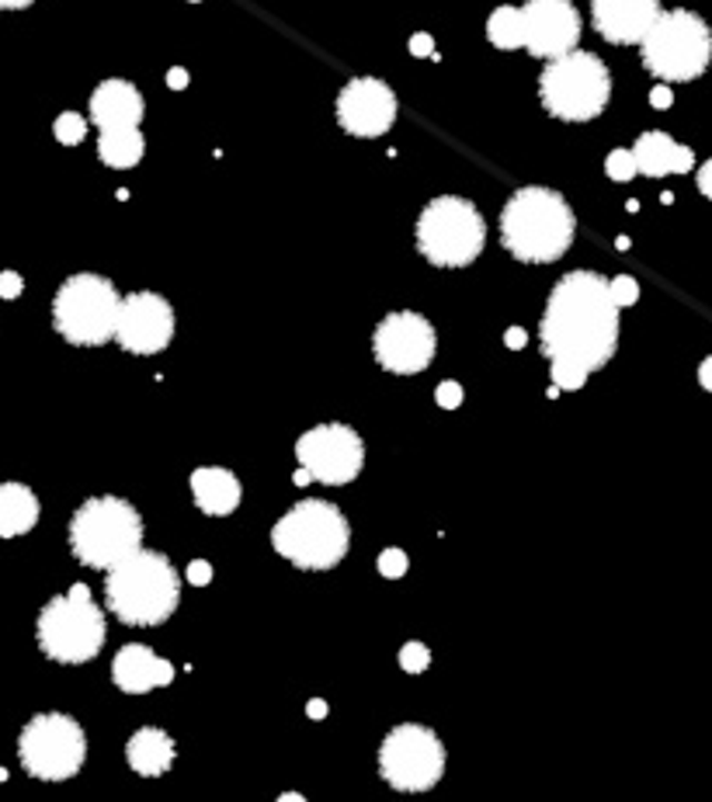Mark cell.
<instances>
[{
  "instance_id": "obj_1",
  "label": "cell",
  "mask_w": 712,
  "mask_h": 802,
  "mask_svg": "<svg viewBox=\"0 0 712 802\" xmlns=\"http://www.w3.org/2000/svg\"><path fill=\"white\" fill-rule=\"evenodd\" d=\"M538 337L550 362L577 365L587 376L605 368L619 348V306L609 281L594 271L563 275L550 293Z\"/></svg>"
},
{
  "instance_id": "obj_2",
  "label": "cell",
  "mask_w": 712,
  "mask_h": 802,
  "mask_svg": "<svg viewBox=\"0 0 712 802\" xmlns=\"http://www.w3.org/2000/svg\"><path fill=\"white\" fill-rule=\"evenodd\" d=\"M574 212L553 188H518L501 212V240L525 265H550L574 244Z\"/></svg>"
},
{
  "instance_id": "obj_3",
  "label": "cell",
  "mask_w": 712,
  "mask_h": 802,
  "mask_svg": "<svg viewBox=\"0 0 712 802\" xmlns=\"http://www.w3.org/2000/svg\"><path fill=\"white\" fill-rule=\"evenodd\" d=\"M105 605L126 625H160L181 601V577L167 556L136 549L105 570Z\"/></svg>"
},
{
  "instance_id": "obj_4",
  "label": "cell",
  "mask_w": 712,
  "mask_h": 802,
  "mask_svg": "<svg viewBox=\"0 0 712 802\" xmlns=\"http://www.w3.org/2000/svg\"><path fill=\"white\" fill-rule=\"evenodd\" d=\"M142 546V518L122 497H91L70 518V549L77 563L111 570Z\"/></svg>"
},
{
  "instance_id": "obj_5",
  "label": "cell",
  "mask_w": 712,
  "mask_h": 802,
  "mask_svg": "<svg viewBox=\"0 0 712 802\" xmlns=\"http://www.w3.org/2000/svg\"><path fill=\"white\" fill-rule=\"evenodd\" d=\"M348 522L327 501H299L271 528V546L278 556L299 570H330L348 556Z\"/></svg>"
},
{
  "instance_id": "obj_6",
  "label": "cell",
  "mask_w": 712,
  "mask_h": 802,
  "mask_svg": "<svg viewBox=\"0 0 712 802\" xmlns=\"http://www.w3.org/2000/svg\"><path fill=\"white\" fill-rule=\"evenodd\" d=\"M39 646L56 664H88L105 646V612L91 601V591L73 584L67 594L52 597L36 622Z\"/></svg>"
},
{
  "instance_id": "obj_7",
  "label": "cell",
  "mask_w": 712,
  "mask_h": 802,
  "mask_svg": "<svg viewBox=\"0 0 712 802\" xmlns=\"http://www.w3.org/2000/svg\"><path fill=\"white\" fill-rule=\"evenodd\" d=\"M538 98L563 122H591L612 98V73L594 52L570 49L538 77Z\"/></svg>"
},
{
  "instance_id": "obj_8",
  "label": "cell",
  "mask_w": 712,
  "mask_h": 802,
  "mask_svg": "<svg viewBox=\"0 0 712 802\" xmlns=\"http://www.w3.org/2000/svg\"><path fill=\"white\" fill-rule=\"evenodd\" d=\"M487 244V222L469 198L438 195L417 219V250L435 268H466Z\"/></svg>"
},
{
  "instance_id": "obj_9",
  "label": "cell",
  "mask_w": 712,
  "mask_h": 802,
  "mask_svg": "<svg viewBox=\"0 0 712 802\" xmlns=\"http://www.w3.org/2000/svg\"><path fill=\"white\" fill-rule=\"evenodd\" d=\"M643 67L668 83H685L709 70L712 32L692 11H661L640 42Z\"/></svg>"
},
{
  "instance_id": "obj_10",
  "label": "cell",
  "mask_w": 712,
  "mask_h": 802,
  "mask_svg": "<svg viewBox=\"0 0 712 802\" xmlns=\"http://www.w3.org/2000/svg\"><path fill=\"white\" fill-rule=\"evenodd\" d=\"M122 296L101 275H70L52 299V327L70 344L98 348L116 337Z\"/></svg>"
},
{
  "instance_id": "obj_11",
  "label": "cell",
  "mask_w": 712,
  "mask_h": 802,
  "mask_svg": "<svg viewBox=\"0 0 712 802\" xmlns=\"http://www.w3.org/2000/svg\"><path fill=\"white\" fill-rule=\"evenodd\" d=\"M21 768L39 782H67L83 768L88 740L77 720L63 712H42L18 736Z\"/></svg>"
},
{
  "instance_id": "obj_12",
  "label": "cell",
  "mask_w": 712,
  "mask_h": 802,
  "mask_svg": "<svg viewBox=\"0 0 712 802\" xmlns=\"http://www.w3.org/2000/svg\"><path fill=\"white\" fill-rule=\"evenodd\" d=\"M379 775L396 792H427L445 775V747L435 730L404 723L386 733L379 747Z\"/></svg>"
},
{
  "instance_id": "obj_13",
  "label": "cell",
  "mask_w": 712,
  "mask_h": 802,
  "mask_svg": "<svg viewBox=\"0 0 712 802\" xmlns=\"http://www.w3.org/2000/svg\"><path fill=\"white\" fill-rule=\"evenodd\" d=\"M296 458L317 483L345 486L365 466V445L348 424H320L299 435Z\"/></svg>"
},
{
  "instance_id": "obj_14",
  "label": "cell",
  "mask_w": 712,
  "mask_h": 802,
  "mask_svg": "<svg viewBox=\"0 0 712 802\" xmlns=\"http://www.w3.org/2000/svg\"><path fill=\"white\" fill-rule=\"evenodd\" d=\"M435 327L427 324L421 313H389L383 324L376 327L373 352L376 362L393 372V376H417L435 358Z\"/></svg>"
},
{
  "instance_id": "obj_15",
  "label": "cell",
  "mask_w": 712,
  "mask_h": 802,
  "mask_svg": "<svg viewBox=\"0 0 712 802\" xmlns=\"http://www.w3.org/2000/svg\"><path fill=\"white\" fill-rule=\"evenodd\" d=\"M175 337V309L157 293H132L119 306L116 340L129 355H157Z\"/></svg>"
},
{
  "instance_id": "obj_16",
  "label": "cell",
  "mask_w": 712,
  "mask_h": 802,
  "mask_svg": "<svg viewBox=\"0 0 712 802\" xmlns=\"http://www.w3.org/2000/svg\"><path fill=\"white\" fill-rule=\"evenodd\" d=\"M337 122L348 136L376 139L396 122V95L379 77H355L337 95Z\"/></svg>"
},
{
  "instance_id": "obj_17",
  "label": "cell",
  "mask_w": 712,
  "mask_h": 802,
  "mask_svg": "<svg viewBox=\"0 0 712 802\" xmlns=\"http://www.w3.org/2000/svg\"><path fill=\"white\" fill-rule=\"evenodd\" d=\"M522 21L525 49L538 60H556L581 42V14L570 0H528L522 8Z\"/></svg>"
},
{
  "instance_id": "obj_18",
  "label": "cell",
  "mask_w": 712,
  "mask_h": 802,
  "mask_svg": "<svg viewBox=\"0 0 712 802\" xmlns=\"http://www.w3.org/2000/svg\"><path fill=\"white\" fill-rule=\"evenodd\" d=\"M661 14V0H591L594 32L612 46H640Z\"/></svg>"
},
{
  "instance_id": "obj_19",
  "label": "cell",
  "mask_w": 712,
  "mask_h": 802,
  "mask_svg": "<svg viewBox=\"0 0 712 802\" xmlns=\"http://www.w3.org/2000/svg\"><path fill=\"white\" fill-rule=\"evenodd\" d=\"M111 677H116L119 692L126 695H147L154 687H167L175 681V664L157 656L150 646L142 643H132V646H122L116 664H111Z\"/></svg>"
},
{
  "instance_id": "obj_20",
  "label": "cell",
  "mask_w": 712,
  "mask_h": 802,
  "mask_svg": "<svg viewBox=\"0 0 712 802\" xmlns=\"http://www.w3.org/2000/svg\"><path fill=\"white\" fill-rule=\"evenodd\" d=\"M142 95L129 80H105L91 95V122L98 129H129L142 122Z\"/></svg>"
},
{
  "instance_id": "obj_21",
  "label": "cell",
  "mask_w": 712,
  "mask_h": 802,
  "mask_svg": "<svg viewBox=\"0 0 712 802\" xmlns=\"http://www.w3.org/2000/svg\"><path fill=\"white\" fill-rule=\"evenodd\" d=\"M636 175L646 178H668V175H689L695 167V154L674 142L668 132H643L633 147Z\"/></svg>"
},
{
  "instance_id": "obj_22",
  "label": "cell",
  "mask_w": 712,
  "mask_h": 802,
  "mask_svg": "<svg viewBox=\"0 0 712 802\" xmlns=\"http://www.w3.org/2000/svg\"><path fill=\"white\" fill-rule=\"evenodd\" d=\"M126 761H129V768L136 771V775L160 779L170 771V764H175V740H170L164 730L142 726L126 743Z\"/></svg>"
},
{
  "instance_id": "obj_23",
  "label": "cell",
  "mask_w": 712,
  "mask_h": 802,
  "mask_svg": "<svg viewBox=\"0 0 712 802\" xmlns=\"http://www.w3.org/2000/svg\"><path fill=\"white\" fill-rule=\"evenodd\" d=\"M191 497L202 514H212V518H222V514L237 511L240 504V479L230 469H195L191 473Z\"/></svg>"
},
{
  "instance_id": "obj_24",
  "label": "cell",
  "mask_w": 712,
  "mask_h": 802,
  "mask_svg": "<svg viewBox=\"0 0 712 802\" xmlns=\"http://www.w3.org/2000/svg\"><path fill=\"white\" fill-rule=\"evenodd\" d=\"M39 522V497L24 483H0V538H18Z\"/></svg>"
},
{
  "instance_id": "obj_25",
  "label": "cell",
  "mask_w": 712,
  "mask_h": 802,
  "mask_svg": "<svg viewBox=\"0 0 712 802\" xmlns=\"http://www.w3.org/2000/svg\"><path fill=\"white\" fill-rule=\"evenodd\" d=\"M147 154V139H142L139 126H129V129H101V139H98V157L116 167V170H129L142 160Z\"/></svg>"
},
{
  "instance_id": "obj_26",
  "label": "cell",
  "mask_w": 712,
  "mask_h": 802,
  "mask_svg": "<svg viewBox=\"0 0 712 802\" xmlns=\"http://www.w3.org/2000/svg\"><path fill=\"white\" fill-rule=\"evenodd\" d=\"M487 39L497 49H522L525 46V21H522V8H497L487 18Z\"/></svg>"
},
{
  "instance_id": "obj_27",
  "label": "cell",
  "mask_w": 712,
  "mask_h": 802,
  "mask_svg": "<svg viewBox=\"0 0 712 802\" xmlns=\"http://www.w3.org/2000/svg\"><path fill=\"white\" fill-rule=\"evenodd\" d=\"M52 136L60 139L63 147H77V142H83V136H88V119L77 111H63L52 126Z\"/></svg>"
},
{
  "instance_id": "obj_28",
  "label": "cell",
  "mask_w": 712,
  "mask_h": 802,
  "mask_svg": "<svg viewBox=\"0 0 712 802\" xmlns=\"http://www.w3.org/2000/svg\"><path fill=\"white\" fill-rule=\"evenodd\" d=\"M605 170L612 181H633L636 178V160H633V150H612L609 160H605Z\"/></svg>"
},
{
  "instance_id": "obj_29",
  "label": "cell",
  "mask_w": 712,
  "mask_h": 802,
  "mask_svg": "<svg viewBox=\"0 0 712 802\" xmlns=\"http://www.w3.org/2000/svg\"><path fill=\"white\" fill-rule=\"evenodd\" d=\"M587 383V372L577 368V365H566V362H553V386L560 393H570V389H581Z\"/></svg>"
},
{
  "instance_id": "obj_30",
  "label": "cell",
  "mask_w": 712,
  "mask_h": 802,
  "mask_svg": "<svg viewBox=\"0 0 712 802\" xmlns=\"http://www.w3.org/2000/svg\"><path fill=\"white\" fill-rule=\"evenodd\" d=\"M400 667L407 674H424L427 667H432V650H427L424 643H407L400 650Z\"/></svg>"
},
{
  "instance_id": "obj_31",
  "label": "cell",
  "mask_w": 712,
  "mask_h": 802,
  "mask_svg": "<svg viewBox=\"0 0 712 802\" xmlns=\"http://www.w3.org/2000/svg\"><path fill=\"white\" fill-rule=\"evenodd\" d=\"M609 293H612L615 306L622 309V306H633V303L640 299V285H636V278H630V275H619V278L609 281Z\"/></svg>"
},
{
  "instance_id": "obj_32",
  "label": "cell",
  "mask_w": 712,
  "mask_h": 802,
  "mask_svg": "<svg viewBox=\"0 0 712 802\" xmlns=\"http://www.w3.org/2000/svg\"><path fill=\"white\" fill-rule=\"evenodd\" d=\"M376 570L383 573L386 581H400L407 573V553L404 549H386L379 560H376Z\"/></svg>"
},
{
  "instance_id": "obj_33",
  "label": "cell",
  "mask_w": 712,
  "mask_h": 802,
  "mask_svg": "<svg viewBox=\"0 0 712 802\" xmlns=\"http://www.w3.org/2000/svg\"><path fill=\"white\" fill-rule=\"evenodd\" d=\"M435 404L442 407V410H455L463 404V386L459 383H442L438 389H435Z\"/></svg>"
},
{
  "instance_id": "obj_34",
  "label": "cell",
  "mask_w": 712,
  "mask_h": 802,
  "mask_svg": "<svg viewBox=\"0 0 712 802\" xmlns=\"http://www.w3.org/2000/svg\"><path fill=\"white\" fill-rule=\"evenodd\" d=\"M24 293V281L18 271H0V299H18Z\"/></svg>"
},
{
  "instance_id": "obj_35",
  "label": "cell",
  "mask_w": 712,
  "mask_h": 802,
  "mask_svg": "<svg viewBox=\"0 0 712 802\" xmlns=\"http://www.w3.org/2000/svg\"><path fill=\"white\" fill-rule=\"evenodd\" d=\"M212 581V566L206 563V560H195V563H188V584H195V587H206Z\"/></svg>"
},
{
  "instance_id": "obj_36",
  "label": "cell",
  "mask_w": 712,
  "mask_h": 802,
  "mask_svg": "<svg viewBox=\"0 0 712 802\" xmlns=\"http://www.w3.org/2000/svg\"><path fill=\"white\" fill-rule=\"evenodd\" d=\"M411 52H414V56H438V52H435V39L427 36V32L411 36Z\"/></svg>"
},
{
  "instance_id": "obj_37",
  "label": "cell",
  "mask_w": 712,
  "mask_h": 802,
  "mask_svg": "<svg viewBox=\"0 0 712 802\" xmlns=\"http://www.w3.org/2000/svg\"><path fill=\"white\" fill-rule=\"evenodd\" d=\"M671 101H674V95H671L668 83H661V88H653V91H650V105H653V108H661V111H664V108H671Z\"/></svg>"
},
{
  "instance_id": "obj_38",
  "label": "cell",
  "mask_w": 712,
  "mask_h": 802,
  "mask_svg": "<svg viewBox=\"0 0 712 802\" xmlns=\"http://www.w3.org/2000/svg\"><path fill=\"white\" fill-rule=\"evenodd\" d=\"M699 191L705 195V198H712V160H705L702 167H699Z\"/></svg>"
},
{
  "instance_id": "obj_39",
  "label": "cell",
  "mask_w": 712,
  "mask_h": 802,
  "mask_svg": "<svg viewBox=\"0 0 712 802\" xmlns=\"http://www.w3.org/2000/svg\"><path fill=\"white\" fill-rule=\"evenodd\" d=\"M167 88L170 91H185L188 88V70H181V67H175L167 73Z\"/></svg>"
},
{
  "instance_id": "obj_40",
  "label": "cell",
  "mask_w": 712,
  "mask_h": 802,
  "mask_svg": "<svg viewBox=\"0 0 712 802\" xmlns=\"http://www.w3.org/2000/svg\"><path fill=\"white\" fill-rule=\"evenodd\" d=\"M525 340H528V334L522 330V327H511L507 334H504V344L511 352H518V348H525Z\"/></svg>"
},
{
  "instance_id": "obj_41",
  "label": "cell",
  "mask_w": 712,
  "mask_h": 802,
  "mask_svg": "<svg viewBox=\"0 0 712 802\" xmlns=\"http://www.w3.org/2000/svg\"><path fill=\"white\" fill-rule=\"evenodd\" d=\"M306 712H309V720H324V715H327L330 709H327V702H324V699H313V702L306 705Z\"/></svg>"
},
{
  "instance_id": "obj_42",
  "label": "cell",
  "mask_w": 712,
  "mask_h": 802,
  "mask_svg": "<svg viewBox=\"0 0 712 802\" xmlns=\"http://www.w3.org/2000/svg\"><path fill=\"white\" fill-rule=\"evenodd\" d=\"M699 383H702V389L712 393V358H705V362L699 365Z\"/></svg>"
},
{
  "instance_id": "obj_43",
  "label": "cell",
  "mask_w": 712,
  "mask_h": 802,
  "mask_svg": "<svg viewBox=\"0 0 712 802\" xmlns=\"http://www.w3.org/2000/svg\"><path fill=\"white\" fill-rule=\"evenodd\" d=\"M32 4H36V0H0V11H24Z\"/></svg>"
},
{
  "instance_id": "obj_44",
  "label": "cell",
  "mask_w": 712,
  "mask_h": 802,
  "mask_svg": "<svg viewBox=\"0 0 712 802\" xmlns=\"http://www.w3.org/2000/svg\"><path fill=\"white\" fill-rule=\"evenodd\" d=\"M293 479H296V486H306V483H313V476H309V473H306L303 466L296 469V476H293Z\"/></svg>"
},
{
  "instance_id": "obj_45",
  "label": "cell",
  "mask_w": 712,
  "mask_h": 802,
  "mask_svg": "<svg viewBox=\"0 0 712 802\" xmlns=\"http://www.w3.org/2000/svg\"><path fill=\"white\" fill-rule=\"evenodd\" d=\"M191 4H198V0H191Z\"/></svg>"
}]
</instances>
